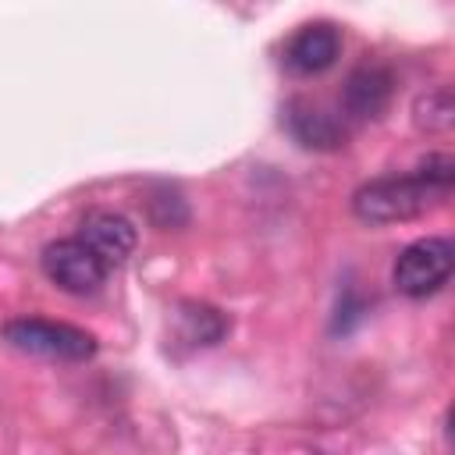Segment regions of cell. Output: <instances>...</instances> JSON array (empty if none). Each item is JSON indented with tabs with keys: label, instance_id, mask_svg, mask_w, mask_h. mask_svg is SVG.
<instances>
[{
	"label": "cell",
	"instance_id": "cell-2",
	"mask_svg": "<svg viewBox=\"0 0 455 455\" xmlns=\"http://www.w3.org/2000/svg\"><path fill=\"white\" fill-rule=\"evenodd\" d=\"M4 338L18 352L57 359V363H85L96 355V334L75 323H57V320H39V316H21V320L4 323Z\"/></svg>",
	"mask_w": 455,
	"mask_h": 455
},
{
	"label": "cell",
	"instance_id": "cell-8",
	"mask_svg": "<svg viewBox=\"0 0 455 455\" xmlns=\"http://www.w3.org/2000/svg\"><path fill=\"white\" fill-rule=\"evenodd\" d=\"M284 124L295 135V142H302L306 149H338L345 146V135H348L341 114H331L327 107L302 96L284 107Z\"/></svg>",
	"mask_w": 455,
	"mask_h": 455
},
{
	"label": "cell",
	"instance_id": "cell-9",
	"mask_svg": "<svg viewBox=\"0 0 455 455\" xmlns=\"http://www.w3.org/2000/svg\"><path fill=\"white\" fill-rule=\"evenodd\" d=\"M178 320V334L188 345H217L228 334V316L206 302H181L174 309Z\"/></svg>",
	"mask_w": 455,
	"mask_h": 455
},
{
	"label": "cell",
	"instance_id": "cell-3",
	"mask_svg": "<svg viewBox=\"0 0 455 455\" xmlns=\"http://www.w3.org/2000/svg\"><path fill=\"white\" fill-rule=\"evenodd\" d=\"M451 267H455V245L448 238H419L398 252L391 281L405 299H427L448 284Z\"/></svg>",
	"mask_w": 455,
	"mask_h": 455
},
{
	"label": "cell",
	"instance_id": "cell-5",
	"mask_svg": "<svg viewBox=\"0 0 455 455\" xmlns=\"http://www.w3.org/2000/svg\"><path fill=\"white\" fill-rule=\"evenodd\" d=\"M395 92V78L384 64H359L341 85V121H377Z\"/></svg>",
	"mask_w": 455,
	"mask_h": 455
},
{
	"label": "cell",
	"instance_id": "cell-6",
	"mask_svg": "<svg viewBox=\"0 0 455 455\" xmlns=\"http://www.w3.org/2000/svg\"><path fill=\"white\" fill-rule=\"evenodd\" d=\"M75 238H82L107 270L121 267L135 252V228H132L128 217H121L114 210H89L82 217Z\"/></svg>",
	"mask_w": 455,
	"mask_h": 455
},
{
	"label": "cell",
	"instance_id": "cell-4",
	"mask_svg": "<svg viewBox=\"0 0 455 455\" xmlns=\"http://www.w3.org/2000/svg\"><path fill=\"white\" fill-rule=\"evenodd\" d=\"M39 267L46 281H53L60 291L89 295L107 281V267L96 259V252L82 238H57L39 252Z\"/></svg>",
	"mask_w": 455,
	"mask_h": 455
},
{
	"label": "cell",
	"instance_id": "cell-7",
	"mask_svg": "<svg viewBox=\"0 0 455 455\" xmlns=\"http://www.w3.org/2000/svg\"><path fill=\"white\" fill-rule=\"evenodd\" d=\"M338 53H341V32L331 21H313L288 39L284 64L295 75H320L338 60Z\"/></svg>",
	"mask_w": 455,
	"mask_h": 455
},
{
	"label": "cell",
	"instance_id": "cell-10",
	"mask_svg": "<svg viewBox=\"0 0 455 455\" xmlns=\"http://www.w3.org/2000/svg\"><path fill=\"white\" fill-rule=\"evenodd\" d=\"M412 121H416L419 132H430V135L451 132V124H455V100H451V89H448V85H437V89L419 92L416 103H412Z\"/></svg>",
	"mask_w": 455,
	"mask_h": 455
},
{
	"label": "cell",
	"instance_id": "cell-1",
	"mask_svg": "<svg viewBox=\"0 0 455 455\" xmlns=\"http://www.w3.org/2000/svg\"><path fill=\"white\" fill-rule=\"evenodd\" d=\"M451 185H455V160L448 153H434L412 174H391L359 185L352 196V213L363 224L412 220L434 210L437 203H444Z\"/></svg>",
	"mask_w": 455,
	"mask_h": 455
}]
</instances>
